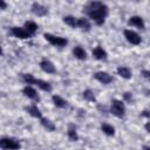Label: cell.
Here are the masks:
<instances>
[{
  "instance_id": "obj_18",
  "label": "cell",
  "mask_w": 150,
  "mask_h": 150,
  "mask_svg": "<svg viewBox=\"0 0 150 150\" xmlns=\"http://www.w3.org/2000/svg\"><path fill=\"white\" fill-rule=\"evenodd\" d=\"M73 54H74V56H75L76 59H79V60H86V57H87V53H86V50H84L82 47H80V46L74 47V49H73Z\"/></svg>"
},
{
  "instance_id": "obj_1",
  "label": "cell",
  "mask_w": 150,
  "mask_h": 150,
  "mask_svg": "<svg viewBox=\"0 0 150 150\" xmlns=\"http://www.w3.org/2000/svg\"><path fill=\"white\" fill-rule=\"evenodd\" d=\"M83 13L88 15L97 26L104 23L108 15V6L101 1H89L83 7Z\"/></svg>"
},
{
  "instance_id": "obj_13",
  "label": "cell",
  "mask_w": 150,
  "mask_h": 150,
  "mask_svg": "<svg viewBox=\"0 0 150 150\" xmlns=\"http://www.w3.org/2000/svg\"><path fill=\"white\" fill-rule=\"evenodd\" d=\"M93 56L96 60H105L107 59V52L101 46H97L93 49Z\"/></svg>"
},
{
  "instance_id": "obj_25",
  "label": "cell",
  "mask_w": 150,
  "mask_h": 150,
  "mask_svg": "<svg viewBox=\"0 0 150 150\" xmlns=\"http://www.w3.org/2000/svg\"><path fill=\"white\" fill-rule=\"evenodd\" d=\"M22 81H23L26 84H34L35 77H34L32 74H23V75H22Z\"/></svg>"
},
{
  "instance_id": "obj_14",
  "label": "cell",
  "mask_w": 150,
  "mask_h": 150,
  "mask_svg": "<svg viewBox=\"0 0 150 150\" xmlns=\"http://www.w3.org/2000/svg\"><path fill=\"white\" fill-rule=\"evenodd\" d=\"M77 28H81L84 32H89L91 28V25L88 19L86 18H77Z\"/></svg>"
},
{
  "instance_id": "obj_26",
  "label": "cell",
  "mask_w": 150,
  "mask_h": 150,
  "mask_svg": "<svg viewBox=\"0 0 150 150\" xmlns=\"http://www.w3.org/2000/svg\"><path fill=\"white\" fill-rule=\"evenodd\" d=\"M123 97H124V100H125L127 102H131V101H132V95H131L130 93H124V94H123Z\"/></svg>"
},
{
  "instance_id": "obj_2",
  "label": "cell",
  "mask_w": 150,
  "mask_h": 150,
  "mask_svg": "<svg viewBox=\"0 0 150 150\" xmlns=\"http://www.w3.org/2000/svg\"><path fill=\"white\" fill-rule=\"evenodd\" d=\"M43 38L53 46L55 47H64L67 46L68 43V40L66 38H62V36H56V35H53L50 33H45L43 34Z\"/></svg>"
},
{
  "instance_id": "obj_17",
  "label": "cell",
  "mask_w": 150,
  "mask_h": 150,
  "mask_svg": "<svg viewBox=\"0 0 150 150\" xmlns=\"http://www.w3.org/2000/svg\"><path fill=\"white\" fill-rule=\"evenodd\" d=\"M23 28L33 36V35L36 33V30H38L39 27H38V25H36L34 21H26L25 25H23Z\"/></svg>"
},
{
  "instance_id": "obj_28",
  "label": "cell",
  "mask_w": 150,
  "mask_h": 150,
  "mask_svg": "<svg viewBox=\"0 0 150 150\" xmlns=\"http://www.w3.org/2000/svg\"><path fill=\"white\" fill-rule=\"evenodd\" d=\"M142 74H143V76H144L145 79H149V75H150L149 70H142Z\"/></svg>"
},
{
  "instance_id": "obj_3",
  "label": "cell",
  "mask_w": 150,
  "mask_h": 150,
  "mask_svg": "<svg viewBox=\"0 0 150 150\" xmlns=\"http://www.w3.org/2000/svg\"><path fill=\"white\" fill-rule=\"evenodd\" d=\"M110 111L112 115H115L118 118H122L125 114V107L124 103L120 100H112L111 101V107H110Z\"/></svg>"
},
{
  "instance_id": "obj_31",
  "label": "cell",
  "mask_w": 150,
  "mask_h": 150,
  "mask_svg": "<svg viewBox=\"0 0 150 150\" xmlns=\"http://www.w3.org/2000/svg\"><path fill=\"white\" fill-rule=\"evenodd\" d=\"M143 150H149V146H148V145H144V146H143Z\"/></svg>"
},
{
  "instance_id": "obj_19",
  "label": "cell",
  "mask_w": 150,
  "mask_h": 150,
  "mask_svg": "<svg viewBox=\"0 0 150 150\" xmlns=\"http://www.w3.org/2000/svg\"><path fill=\"white\" fill-rule=\"evenodd\" d=\"M117 73H118V75H120L121 77H123V79L129 80V79L131 77V70H130L128 67L120 66V67L117 68Z\"/></svg>"
},
{
  "instance_id": "obj_23",
  "label": "cell",
  "mask_w": 150,
  "mask_h": 150,
  "mask_svg": "<svg viewBox=\"0 0 150 150\" xmlns=\"http://www.w3.org/2000/svg\"><path fill=\"white\" fill-rule=\"evenodd\" d=\"M101 129H102L103 134H105L107 136H114V134H115V128L108 123H102Z\"/></svg>"
},
{
  "instance_id": "obj_12",
  "label": "cell",
  "mask_w": 150,
  "mask_h": 150,
  "mask_svg": "<svg viewBox=\"0 0 150 150\" xmlns=\"http://www.w3.org/2000/svg\"><path fill=\"white\" fill-rule=\"evenodd\" d=\"M25 109H26V111H27L30 116H33V117H35V118H41V117H42V114H41V111H40V109L38 108L36 104L27 105Z\"/></svg>"
},
{
  "instance_id": "obj_9",
  "label": "cell",
  "mask_w": 150,
  "mask_h": 150,
  "mask_svg": "<svg viewBox=\"0 0 150 150\" xmlns=\"http://www.w3.org/2000/svg\"><path fill=\"white\" fill-rule=\"evenodd\" d=\"M32 12H33L35 15H38V16H45V15H47L48 9H47V7L42 6L41 4L34 2V4L32 5Z\"/></svg>"
},
{
  "instance_id": "obj_27",
  "label": "cell",
  "mask_w": 150,
  "mask_h": 150,
  "mask_svg": "<svg viewBox=\"0 0 150 150\" xmlns=\"http://www.w3.org/2000/svg\"><path fill=\"white\" fill-rule=\"evenodd\" d=\"M7 8V4L2 0H0V9H6Z\"/></svg>"
},
{
  "instance_id": "obj_5",
  "label": "cell",
  "mask_w": 150,
  "mask_h": 150,
  "mask_svg": "<svg viewBox=\"0 0 150 150\" xmlns=\"http://www.w3.org/2000/svg\"><path fill=\"white\" fill-rule=\"evenodd\" d=\"M124 36H125L127 41H128L129 43H131V45L137 46V45L141 43V36H139L136 32H134V30H131V29H125V30H124Z\"/></svg>"
},
{
  "instance_id": "obj_22",
  "label": "cell",
  "mask_w": 150,
  "mask_h": 150,
  "mask_svg": "<svg viewBox=\"0 0 150 150\" xmlns=\"http://www.w3.org/2000/svg\"><path fill=\"white\" fill-rule=\"evenodd\" d=\"M63 22L68 26H70L71 28H77V18H74L71 15H67L63 18Z\"/></svg>"
},
{
  "instance_id": "obj_10",
  "label": "cell",
  "mask_w": 150,
  "mask_h": 150,
  "mask_svg": "<svg viewBox=\"0 0 150 150\" xmlns=\"http://www.w3.org/2000/svg\"><path fill=\"white\" fill-rule=\"evenodd\" d=\"M40 68H41L45 73H47V74H54V73L56 71L54 64H53L49 60H47V59H43V60L40 62Z\"/></svg>"
},
{
  "instance_id": "obj_6",
  "label": "cell",
  "mask_w": 150,
  "mask_h": 150,
  "mask_svg": "<svg viewBox=\"0 0 150 150\" xmlns=\"http://www.w3.org/2000/svg\"><path fill=\"white\" fill-rule=\"evenodd\" d=\"M11 34H12L13 36H15V38H18V39H22V40L29 39V38L32 36L23 27H12V28H11Z\"/></svg>"
},
{
  "instance_id": "obj_32",
  "label": "cell",
  "mask_w": 150,
  "mask_h": 150,
  "mask_svg": "<svg viewBox=\"0 0 150 150\" xmlns=\"http://www.w3.org/2000/svg\"><path fill=\"white\" fill-rule=\"evenodd\" d=\"M2 53H4V52H2V48H1V46H0V55H2Z\"/></svg>"
},
{
  "instance_id": "obj_16",
  "label": "cell",
  "mask_w": 150,
  "mask_h": 150,
  "mask_svg": "<svg viewBox=\"0 0 150 150\" xmlns=\"http://www.w3.org/2000/svg\"><path fill=\"white\" fill-rule=\"evenodd\" d=\"M67 135H68V138H69L70 141H73V142H76V141L79 139V135H77V132H76V127H75V124L70 123V124L68 125Z\"/></svg>"
},
{
  "instance_id": "obj_24",
  "label": "cell",
  "mask_w": 150,
  "mask_h": 150,
  "mask_svg": "<svg viewBox=\"0 0 150 150\" xmlns=\"http://www.w3.org/2000/svg\"><path fill=\"white\" fill-rule=\"evenodd\" d=\"M83 98L86 101H88V102H95L96 101V97H95L94 93L90 89H87V90L83 91Z\"/></svg>"
},
{
  "instance_id": "obj_8",
  "label": "cell",
  "mask_w": 150,
  "mask_h": 150,
  "mask_svg": "<svg viewBox=\"0 0 150 150\" xmlns=\"http://www.w3.org/2000/svg\"><path fill=\"white\" fill-rule=\"evenodd\" d=\"M128 25L129 26H134V27H137L138 29H144L145 28V23H144V20L138 16V15H134L129 19L128 21Z\"/></svg>"
},
{
  "instance_id": "obj_15",
  "label": "cell",
  "mask_w": 150,
  "mask_h": 150,
  "mask_svg": "<svg viewBox=\"0 0 150 150\" xmlns=\"http://www.w3.org/2000/svg\"><path fill=\"white\" fill-rule=\"evenodd\" d=\"M34 84H36V86H38V87H39L41 90H43V91H47V93L52 91V86H50V83H49V82H47V81L35 79Z\"/></svg>"
},
{
  "instance_id": "obj_11",
  "label": "cell",
  "mask_w": 150,
  "mask_h": 150,
  "mask_svg": "<svg viewBox=\"0 0 150 150\" xmlns=\"http://www.w3.org/2000/svg\"><path fill=\"white\" fill-rule=\"evenodd\" d=\"M22 91H23L25 96H27L28 98H30V100H33V101H36V102H38V101L40 100L39 94H38L36 90H35L33 87H30V86H26Z\"/></svg>"
},
{
  "instance_id": "obj_29",
  "label": "cell",
  "mask_w": 150,
  "mask_h": 150,
  "mask_svg": "<svg viewBox=\"0 0 150 150\" xmlns=\"http://www.w3.org/2000/svg\"><path fill=\"white\" fill-rule=\"evenodd\" d=\"M141 115H142V116H145V117H149V116H150V115H149V111H148V110H144V111H143V112H142Z\"/></svg>"
},
{
  "instance_id": "obj_7",
  "label": "cell",
  "mask_w": 150,
  "mask_h": 150,
  "mask_svg": "<svg viewBox=\"0 0 150 150\" xmlns=\"http://www.w3.org/2000/svg\"><path fill=\"white\" fill-rule=\"evenodd\" d=\"M94 77H95L98 82H101L102 84H109L110 82H112L111 75H109V74L105 73V71H97V73L94 74Z\"/></svg>"
},
{
  "instance_id": "obj_30",
  "label": "cell",
  "mask_w": 150,
  "mask_h": 150,
  "mask_svg": "<svg viewBox=\"0 0 150 150\" xmlns=\"http://www.w3.org/2000/svg\"><path fill=\"white\" fill-rule=\"evenodd\" d=\"M145 130H146V131H149V123H146V124H145Z\"/></svg>"
},
{
  "instance_id": "obj_4",
  "label": "cell",
  "mask_w": 150,
  "mask_h": 150,
  "mask_svg": "<svg viewBox=\"0 0 150 150\" xmlns=\"http://www.w3.org/2000/svg\"><path fill=\"white\" fill-rule=\"evenodd\" d=\"M0 148L4 150H19L20 143L14 138L4 137V138H0Z\"/></svg>"
},
{
  "instance_id": "obj_21",
  "label": "cell",
  "mask_w": 150,
  "mask_h": 150,
  "mask_svg": "<svg viewBox=\"0 0 150 150\" xmlns=\"http://www.w3.org/2000/svg\"><path fill=\"white\" fill-rule=\"evenodd\" d=\"M40 122H41V124L48 130V131H54L55 130V124L50 121V120H48V118H46V117H41L40 118Z\"/></svg>"
},
{
  "instance_id": "obj_20",
  "label": "cell",
  "mask_w": 150,
  "mask_h": 150,
  "mask_svg": "<svg viewBox=\"0 0 150 150\" xmlns=\"http://www.w3.org/2000/svg\"><path fill=\"white\" fill-rule=\"evenodd\" d=\"M52 100H53L54 105L57 107V108H66V107H67V101L63 100V98H62L61 96H59V95H53Z\"/></svg>"
}]
</instances>
